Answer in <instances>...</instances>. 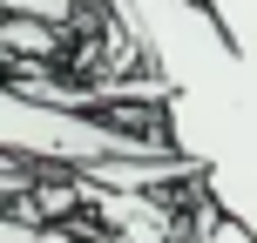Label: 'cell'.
Masks as SVG:
<instances>
[{"instance_id":"obj_1","label":"cell","mask_w":257,"mask_h":243,"mask_svg":"<svg viewBox=\"0 0 257 243\" xmlns=\"http://www.w3.org/2000/svg\"><path fill=\"white\" fill-rule=\"evenodd\" d=\"M75 243H95V236H75Z\"/></svg>"}]
</instances>
